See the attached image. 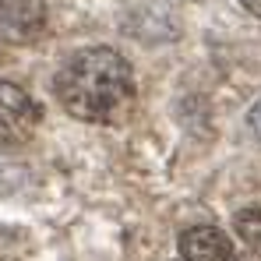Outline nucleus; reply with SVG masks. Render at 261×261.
I'll return each mask as SVG.
<instances>
[{
    "mask_svg": "<svg viewBox=\"0 0 261 261\" xmlns=\"http://www.w3.org/2000/svg\"><path fill=\"white\" fill-rule=\"evenodd\" d=\"M53 95L64 106V113H71L74 120L120 124L134 110L138 88L124 53L110 46H88L60 64L53 78Z\"/></svg>",
    "mask_w": 261,
    "mask_h": 261,
    "instance_id": "1",
    "label": "nucleus"
},
{
    "mask_svg": "<svg viewBox=\"0 0 261 261\" xmlns=\"http://www.w3.org/2000/svg\"><path fill=\"white\" fill-rule=\"evenodd\" d=\"M43 120L39 99L18 82H0V148H21Z\"/></svg>",
    "mask_w": 261,
    "mask_h": 261,
    "instance_id": "2",
    "label": "nucleus"
},
{
    "mask_svg": "<svg viewBox=\"0 0 261 261\" xmlns=\"http://www.w3.org/2000/svg\"><path fill=\"white\" fill-rule=\"evenodd\" d=\"M46 32L43 0H0V39L14 46H29Z\"/></svg>",
    "mask_w": 261,
    "mask_h": 261,
    "instance_id": "3",
    "label": "nucleus"
},
{
    "mask_svg": "<svg viewBox=\"0 0 261 261\" xmlns=\"http://www.w3.org/2000/svg\"><path fill=\"white\" fill-rule=\"evenodd\" d=\"M180 258L184 261H233V240L219 226H191L180 233Z\"/></svg>",
    "mask_w": 261,
    "mask_h": 261,
    "instance_id": "4",
    "label": "nucleus"
},
{
    "mask_svg": "<svg viewBox=\"0 0 261 261\" xmlns=\"http://www.w3.org/2000/svg\"><path fill=\"white\" fill-rule=\"evenodd\" d=\"M233 226H237V237L247 244V251H251L254 258H261V208H244V212H237Z\"/></svg>",
    "mask_w": 261,
    "mask_h": 261,
    "instance_id": "5",
    "label": "nucleus"
},
{
    "mask_svg": "<svg viewBox=\"0 0 261 261\" xmlns=\"http://www.w3.org/2000/svg\"><path fill=\"white\" fill-rule=\"evenodd\" d=\"M247 124H251V130H254V134L261 138V99L254 102V106H251V113H247Z\"/></svg>",
    "mask_w": 261,
    "mask_h": 261,
    "instance_id": "6",
    "label": "nucleus"
},
{
    "mask_svg": "<svg viewBox=\"0 0 261 261\" xmlns=\"http://www.w3.org/2000/svg\"><path fill=\"white\" fill-rule=\"evenodd\" d=\"M244 7H247L254 18H261V0H244Z\"/></svg>",
    "mask_w": 261,
    "mask_h": 261,
    "instance_id": "7",
    "label": "nucleus"
},
{
    "mask_svg": "<svg viewBox=\"0 0 261 261\" xmlns=\"http://www.w3.org/2000/svg\"><path fill=\"white\" fill-rule=\"evenodd\" d=\"M0 60H4V39H0Z\"/></svg>",
    "mask_w": 261,
    "mask_h": 261,
    "instance_id": "8",
    "label": "nucleus"
},
{
    "mask_svg": "<svg viewBox=\"0 0 261 261\" xmlns=\"http://www.w3.org/2000/svg\"><path fill=\"white\" fill-rule=\"evenodd\" d=\"M233 261H237V258H233Z\"/></svg>",
    "mask_w": 261,
    "mask_h": 261,
    "instance_id": "9",
    "label": "nucleus"
}]
</instances>
